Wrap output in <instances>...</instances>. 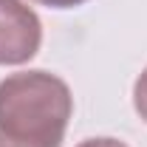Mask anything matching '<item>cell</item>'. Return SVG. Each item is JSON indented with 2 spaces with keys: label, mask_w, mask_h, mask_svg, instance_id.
Masks as SVG:
<instances>
[{
  "label": "cell",
  "mask_w": 147,
  "mask_h": 147,
  "mask_svg": "<svg viewBox=\"0 0 147 147\" xmlns=\"http://www.w3.org/2000/svg\"><path fill=\"white\" fill-rule=\"evenodd\" d=\"M74 113L65 79L48 71H20L0 79V136L26 147H62Z\"/></svg>",
  "instance_id": "1"
},
{
  "label": "cell",
  "mask_w": 147,
  "mask_h": 147,
  "mask_svg": "<svg viewBox=\"0 0 147 147\" xmlns=\"http://www.w3.org/2000/svg\"><path fill=\"white\" fill-rule=\"evenodd\" d=\"M42 45V23L23 0H0V65H26Z\"/></svg>",
  "instance_id": "2"
},
{
  "label": "cell",
  "mask_w": 147,
  "mask_h": 147,
  "mask_svg": "<svg viewBox=\"0 0 147 147\" xmlns=\"http://www.w3.org/2000/svg\"><path fill=\"white\" fill-rule=\"evenodd\" d=\"M133 108H136V113L147 122V68L139 74V79L133 82Z\"/></svg>",
  "instance_id": "3"
},
{
  "label": "cell",
  "mask_w": 147,
  "mask_h": 147,
  "mask_svg": "<svg viewBox=\"0 0 147 147\" xmlns=\"http://www.w3.org/2000/svg\"><path fill=\"white\" fill-rule=\"evenodd\" d=\"M79 147H127V144L113 139V136H96V139H85Z\"/></svg>",
  "instance_id": "4"
},
{
  "label": "cell",
  "mask_w": 147,
  "mask_h": 147,
  "mask_svg": "<svg viewBox=\"0 0 147 147\" xmlns=\"http://www.w3.org/2000/svg\"><path fill=\"white\" fill-rule=\"evenodd\" d=\"M37 3H42L48 9H74V6H82L88 0H37Z\"/></svg>",
  "instance_id": "5"
}]
</instances>
